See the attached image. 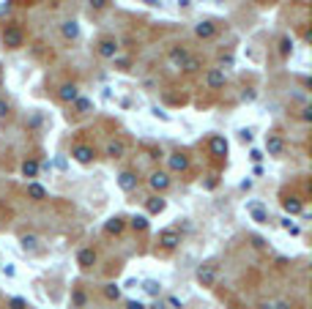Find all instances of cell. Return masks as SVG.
Here are the masks:
<instances>
[{
	"instance_id": "1",
	"label": "cell",
	"mask_w": 312,
	"mask_h": 309,
	"mask_svg": "<svg viewBox=\"0 0 312 309\" xmlns=\"http://www.w3.org/2000/svg\"><path fill=\"white\" fill-rule=\"evenodd\" d=\"M0 38H3V44L9 47V50H19V47L25 44V33H22L19 25H6Z\"/></svg>"
},
{
	"instance_id": "24",
	"label": "cell",
	"mask_w": 312,
	"mask_h": 309,
	"mask_svg": "<svg viewBox=\"0 0 312 309\" xmlns=\"http://www.w3.org/2000/svg\"><path fill=\"white\" fill-rule=\"evenodd\" d=\"M249 211H252V219L255 222H260V225H266V222H268V213L263 211L260 205H249Z\"/></svg>"
},
{
	"instance_id": "12",
	"label": "cell",
	"mask_w": 312,
	"mask_h": 309,
	"mask_svg": "<svg viewBox=\"0 0 312 309\" xmlns=\"http://www.w3.org/2000/svg\"><path fill=\"white\" fill-rule=\"evenodd\" d=\"M167 167H170V172H183L189 167V159L183 153H170L167 156Z\"/></svg>"
},
{
	"instance_id": "9",
	"label": "cell",
	"mask_w": 312,
	"mask_h": 309,
	"mask_svg": "<svg viewBox=\"0 0 312 309\" xmlns=\"http://www.w3.org/2000/svg\"><path fill=\"white\" fill-rule=\"evenodd\" d=\"M208 150H211V156H217V159H225L227 156V140L225 137H211L208 140Z\"/></svg>"
},
{
	"instance_id": "6",
	"label": "cell",
	"mask_w": 312,
	"mask_h": 309,
	"mask_svg": "<svg viewBox=\"0 0 312 309\" xmlns=\"http://www.w3.org/2000/svg\"><path fill=\"white\" fill-rule=\"evenodd\" d=\"M167 58H170V66H175V69H183V66H186V60L192 58V55H189V50H186V47H173Z\"/></svg>"
},
{
	"instance_id": "5",
	"label": "cell",
	"mask_w": 312,
	"mask_h": 309,
	"mask_svg": "<svg viewBox=\"0 0 312 309\" xmlns=\"http://www.w3.org/2000/svg\"><path fill=\"white\" fill-rule=\"evenodd\" d=\"M148 186L154 189V192H164V189L170 186V172L154 170V172H151V178H148Z\"/></svg>"
},
{
	"instance_id": "16",
	"label": "cell",
	"mask_w": 312,
	"mask_h": 309,
	"mask_svg": "<svg viewBox=\"0 0 312 309\" xmlns=\"http://www.w3.org/2000/svg\"><path fill=\"white\" fill-rule=\"evenodd\" d=\"M123 227H126V219L123 216H113L107 225H104V233H107V235H118V233H123Z\"/></svg>"
},
{
	"instance_id": "37",
	"label": "cell",
	"mask_w": 312,
	"mask_h": 309,
	"mask_svg": "<svg viewBox=\"0 0 312 309\" xmlns=\"http://www.w3.org/2000/svg\"><path fill=\"white\" fill-rule=\"evenodd\" d=\"M178 3H181V6H189V3H192V0H178Z\"/></svg>"
},
{
	"instance_id": "2",
	"label": "cell",
	"mask_w": 312,
	"mask_h": 309,
	"mask_svg": "<svg viewBox=\"0 0 312 309\" xmlns=\"http://www.w3.org/2000/svg\"><path fill=\"white\" fill-rule=\"evenodd\" d=\"M96 52H99V58L104 60H115V55H118V41L113 36H104L99 44H96Z\"/></svg>"
},
{
	"instance_id": "21",
	"label": "cell",
	"mask_w": 312,
	"mask_h": 309,
	"mask_svg": "<svg viewBox=\"0 0 312 309\" xmlns=\"http://www.w3.org/2000/svg\"><path fill=\"white\" fill-rule=\"evenodd\" d=\"M22 175H25V178H36L38 175V162H33V159L22 162Z\"/></svg>"
},
{
	"instance_id": "3",
	"label": "cell",
	"mask_w": 312,
	"mask_h": 309,
	"mask_svg": "<svg viewBox=\"0 0 312 309\" xmlns=\"http://www.w3.org/2000/svg\"><path fill=\"white\" fill-rule=\"evenodd\" d=\"M156 244H159V247H162V249H167V252H170V249H175V247H178V244H181V235H178V230H173V227L162 230V233H159V238H156Z\"/></svg>"
},
{
	"instance_id": "11",
	"label": "cell",
	"mask_w": 312,
	"mask_h": 309,
	"mask_svg": "<svg viewBox=\"0 0 312 309\" xmlns=\"http://www.w3.org/2000/svg\"><path fill=\"white\" fill-rule=\"evenodd\" d=\"M58 99L60 101H66V104H71V101H77L79 99V88L74 82H66V85H60V91H58Z\"/></svg>"
},
{
	"instance_id": "18",
	"label": "cell",
	"mask_w": 312,
	"mask_h": 309,
	"mask_svg": "<svg viewBox=\"0 0 312 309\" xmlns=\"http://www.w3.org/2000/svg\"><path fill=\"white\" fill-rule=\"evenodd\" d=\"M28 197L33 203H41V200H47V189L38 186V184H28Z\"/></svg>"
},
{
	"instance_id": "31",
	"label": "cell",
	"mask_w": 312,
	"mask_h": 309,
	"mask_svg": "<svg viewBox=\"0 0 312 309\" xmlns=\"http://www.w3.org/2000/svg\"><path fill=\"white\" fill-rule=\"evenodd\" d=\"M200 66H203V63H200V58H189L183 69H186V71H200Z\"/></svg>"
},
{
	"instance_id": "26",
	"label": "cell",
	"mask_w": 312,
	"mask_h": 309,
	"mask_svg": "<svg viewBox=\"0 0 312 309\" xmlns=\"http://www.w3.org/2000/svg\"><path fill=\"white\" fill-rule=\"evenodd\" d=\"M132 227L137 230V233H142V230H148V216H134V219H132Z\"/></svg>"
},
{
	"instance_id": "27",
	"label": "cell",
	"mask_w": 312,
	"mask_h": 309,
	"mask_svg": "<svg viewBox=\"0 0 312 309\" xmlns=\"http://www.w3.org/2000/svg\"><path fill=\"white\" fill-rule=\"evenodd\" d=\"M290 52H293V41H290V38H282V41H279V55L287 58Z\"/></svg>"
},
{
	"instance_id": "28",
	"label": "cell",
	"mask_w": 312,
	"mask_h": 309,
	"mask_svg": "<svg viewBox=\"0 0 312 309\" xmlns=\"http://www.w3.org/2000/svg\"><path fill=\"white\" fill-rule=\"evenodd\" d=\"M148 293V296H159V293H162V284L159 282H145V288H142Z\"/></svg>"
},
{
	"instance_id": "19",
	"label": "cell",
	"mask_w": 312,
	"mask_h": 309,
	"mask_svg": "<svg viewBox=\"0 0 312 309\" xmlns=\"http://www.w3.org/2000/svg\"><path fill=\"white\" fill-rule=\"evenodd\" d=\"M195 33H197V38H211L214 33H217V25H214V22H200V25L195 28Z\"/></svg>"
},
{
	"instance_id": "34",
	"label": "cell",
	"mask_w": 312,
	"mask_h": 309,
	"mask_svg": "<svg viewBox=\"0 0 312 309\" xmlns=\"http://www.w3.org/2000/svg\"><path fill=\"white\" fill-rule=\"evenodd\" d=\"M126 309H145V304H140V301H126Z\"/></svg>"
},
{
	"instance_id": "20",
	"label": "cell",
	"mask_w": 312,
	"mask_h": 309,
	"mask_svg": "<svg viewBox=\"0 0 312 309\" xmlns=\"http://www.w3.org/2000/svg\"><path fill=\"white\" fill-rule=\"evenodd\" d=\"M282 205H285L287 213H301V208H304V203L299 200V197H285Z\"/></svg>"
},
{
	"instance_id": "8",
	"label": "cell",
	"mask_w": 312,
	"mask_h": 309,
	"mask_svg": "<svg viewBox=\"0 0 312 309\" xmlns=\"http://www.w3.org/2000/svg\"><path fill=\"white\" fill-rule=\"evenodd\" d=\"M104 153H107V159H123L126 156V142L123 140H110L107 148H104Z\"/></svg>"
},
{
	"instance_id": "35",
	"label": "cell",
	"mask_w": 312,
	"mask_h": 309,
	"mask_svg": "<svg viewBox=\"0 0 312 309\" xmlns=\"http://www.w3.org/2000/svg\"><path fill=\"white\" fill-rule=\"evenodd\" d=\"M6 113H9V104H6L3 99H0V115H6Z\"/></svg>"
},
{
	"instance_id": "13",
	"label": "cell",
	"mask_w": 312,
	"mask_h": 309,
	"mask_svg": "<svg viewBox=\"0 0 312 309\" xmlns=\"http://www.w3.org/2000/svg\"><path fill=\"white\" fill-rule=\"evenodd\" d=\"M266 150H268V156H282V153H285L282 137H277V134H268V137H266Z\"/></svg>"
},
{
	"instance_id": "10",
	"label": "cell",
	"mask_w": 312,
	"mask_h": 309,
	"mask_svg": "<svg viewBox=\"0 0 312 309\" xmlns=\"http://www.w3.org/2000/svg\"><path fill=\"white\" fill-rule=\"evenodd\" d=\"M205 85H208L211 91L225 88V71H222V69H211V71L205 74Z\"/></svg>"
},
{
	"instance_id": "30",
	"label": "cell",
	"mask_w": 312,
	"mask_h": 309,
	"mask_svg": "<svg viewBox=\"0 0 312 309\" xmlns=\"http://www.w3.org/2000/svg\"><path fill=\"white\" fill-rule=\"evenodd\" d=\"M36 244H38L36 235H22V247L25 249H36Z\"/></svg>"
},
{
	"instance_id": "33",
	"label": "cell",
	"mask_w": 312,
	"mask_h": 309,
	"mask_svg": "<svg viewBox=\"0 0 312 309\" xmlns=\"http://www.w3.org/2000/svg\"><path fill=\"white\" fill-rule=\"evenodd\" d=\"M71 301H74V304H77V306H82V304H85V296H82V293H79V290H77V293H74V298H71Z\"/></svg>"
},
{
	"instance_id": "25",
	"label": "cell",
	"mask_w": 312,
	"mask_h": 309,
	"mask_svg": "<svg viewBox=\"0 0 312 309\" xmlns=\"http://www.w3.org/2000/svg\"><path fill=\"white\" fill-rule=\"evenodd\" d=\"M74 107H77V113H79V115H85V113H91V109H93V104H91L88 99H77V101H74Z\"/></svg>"
},
{
	"instance_id": "14",
	"label": "cell",
	"mask_w": 312,
	"mask_h": 309,
	"mask_svg": "<svg viewBox=\"0 0 312 309\" xmlns=\"http://www.w3.org/2000/svg\"><path fill=\"white\" fill-rule=\"evenodd\" d=\"M77 266H79V268H93V266H96V252H93L91 247L79 249V252H77Z\"/></svg>"
},
{
	"instance_id": "7",
	"label": "cell",
	"mask_w": 312,
	"mask_h": 309,
	"mask_svg": "<svg viewBox=\"0 0 312 309\" xmlns=\"http://www.w3.org/2000/svg\"><path fill=\"white\" fill-rule=\"evenodd\" d=\"M71 156H74L79 164H91L93 156H96V150L91 145H74V148H71Z\"/></svg>"
},
{
	"instance_id": "15",
	"label": "cell",
	"mask_w": 312,
	"mask_h": 309,
	"mask_svg": "<svg viewBox=\"0 0 312 309\" xmlns=\"http://www.w3.org/2000/svg\"><path fill=\"white\" fill-rule=\"evenodd\" d=\"M118 186L123 189V192H134V189H137V175H134V172H121V175H118Z\"/></svg>"
},
{
	"instance_id": "22",
	"label": "cell",
	"mask_w": 312,
	"mask_h": 309,
	"mask_svg": "<svg viewBox=\"0 0 312 309\" xmlns=\"http://www.w3.org/2000/svg\"><path fill=\"white\" fill-rule=\"evenodd\" d=\"M164 200H162V197H151V200L145 203V208H148V213H162L164 211Z\"/></svg>"
},
{
	"instance_id": "36",
	"label": "cell",
	"mask_w": 312,
	"mask_h": 309,
	"mask_svg": "<svg viewBox=\"0 0 312 309\" xmlns=\"http://www.w3.org/2000/svg\"><path fill=\"white\" fill-rule=\"evenodd\" d=\"M277 309H290V306H287L285 301H279V304H277Z\"/></svg>"
},
{
	"instance_id": "32",
	"label": "cell",
	"mask_w": 312,
	"mask_h": 309,
	"mask_svg": "<svg viewBox=\"0 0 312 309\" xmlns=\"http://www.w3.org/2000/svg\"><path fill=\"white\" fill-rule=\"evenodd\" d=\"M107 3H110V0H88V6H91V9H96V11L107 9Z\"/></svg>"
},
{
	"instance_id": "4",
	"label": "cell",
	"mask_w": 312,
	"mask_h": 309,
	"mask_svg": "<svg viewBox=\"0 0 312 309\" xmlns=\"http://www.w3.org/2000/svg\"><path fill=\"white\" fill-rule=\"evenodd\" d=\"M197 282L203 284V288H214L217 284V266L214 263H205L197 268Z\"/></svg>"
},
{
	"instance_id": "17",
	"label": "cell",
	"mask_w": 312,
	"mask_h": 309,
	"mask_svg": "<svg viewBox=\"0 0 312 309\" xmlns=\"http://www.w3.org/2000/svg\"><path fill=\"white\" fill-rule=\"evenodd\" d=\"M60 33H63V38H69V41H74V38L79 36V25H77L74 19H66V22H63V25H60Z\"/></svg>"
},
{
	"instance_id": "29",
	"label": "cell",
	"mask_w": 312,
	"mask_h": 309,
	"mask_svg": "<svg viewBox=\"0 0 312 309\" xmlns=\"http://www.w3.org/2000/svg\"><path fill=\"white\" fill-rule=\"evenodd\" d=\"M9 309H28L25 298H9Z\"/></svg>"
},
{
	"instance_id": "23",
	"label": "cell",
	"mask_w": 312,
	"mask_h": 309,
	"mask_svg": "<svg viewBox=\"0 0 312 309\" xmlns=\"http://www.w3.org/2000/svg\"><path fill=\"white\" fill-rule=\"evenodd\" d=\"M104 298H107V301H118V298H121V288H118L115 282L104 284Z\"/></svg>"
}]
</instances>
